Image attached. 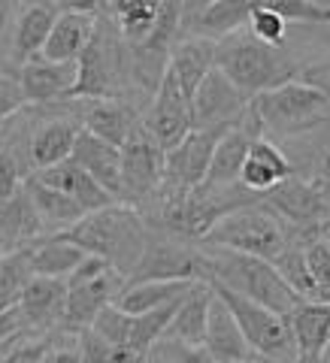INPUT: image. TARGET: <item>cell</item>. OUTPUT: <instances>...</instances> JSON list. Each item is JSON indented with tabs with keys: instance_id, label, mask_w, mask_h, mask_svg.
Returning <instances> with one entry per match:
<instances>
[{
	"instance_id": "cell-42",
	"label": "cell",
	"mask_w": 330,
	"mask_h": 363,
	"mask_svg": "<svg viewBox=\"0 0 330 363\" xmlns=\"http://www.w3.org/2000/svg\"><path fill=\"white\" fill-rule=\"evenodd\" d=\"M164 345L173 351V363H215L207 354V348H182V345H170V342H164Z\"/></svg>"
},
{
	"instance_id": "cell-3",
	"label": "cell",
	"mask_w": 330,
	"mask_h": 363,
	"mask_svg": "<svg viewBox=\"0 0 330 363\" xmlns=\"http://www.w3.org/2000/svg\"><path fill=\"white\" fill-rule=\"evenodd\" d=\"M215 70L252 100L291 82L297 67L276 45H264L248 30H236L227 40L215 43Z\"/></svg>"
},
{
	"instance_id": "cell-24",
	"label": "cell",
	"mask_w": 330,
	"mask_h": 363,
	"mask_svg": "<svg viewBox=\"0 0 330 363\" xmlns=\"http://www.w3.org/2000/svg\"><path fill=\"white\" fill-rule=\"evenodd\" d=\"M21 191H25V197L31 203L33 215H37L40 221V230H52V236H58L64 230H70V227L76 221L85 218V212L76 206V203L70 197H64L61 191H55L49 185H43L40 179L28 176L25 185H21Z\"/></svg>"
},
{
	"instance_id": "cell-11",
	"label": "cell",
	"mask_w": 330,
	"mask_h": 363,
	"mask_svg": "<svg viewBox=\"0 0 330 363\" xmlns=\"http://www.w3.org/2000/svg\"><path fill=\"white\" fill-rule=\"evenodd\" d=\"M273 218L291 227H306V230H318L324 221H330V200L318 182H300L285 179L279 188H273L260 203Z\"/></svg>"
},
{
	"instance_id": "cell-46",
	"label": "cell",
	"mask_w": 330,
	"mask_h": 363,
	"mask_svg": "<svg viewBox=\"0 0 330 363\" xmlns=\"http://www.w3.org/2000/svg\"><path fill=\"white\" fill-rule=\"evenodd\" d=\"M318 240H321V242H327V245H330V221H324L321 227H318Z\"/></svg>"
},
{
	"instance_id": "cell-23",
	"label": "cell",
	"mask_w": 330,
	"mask_h": 363,
	"mask_svg": "<svg viewBox=\"0 0 330 363\" xmlns=\"http://www.w3.org/2000/svg\"><path fill=\"white\" fill-rule=\"evenodd\" d=\"M209 303H212V291H209L207 281H200V285L179 303L176 315L170 318L167 330L161 336V342L182 345V348H203V333H207Z\"/></svg>"
},
{
	"instance_id": "cell-18",
	"label": "cell",
	"mask_w": 330,
	"mask_h": 363,
	"mask_svg": "<svg viewBox=\"0 0 330 363\" xmlns=\"http://www.w3.org/2000/svg\"><path fill=\"white\" fill-rule=\"evenodd\" d=\"M70 161L76 167H82L116 203L121 200V149H112L109 143L79 130L76 145L70 152Z\"/></svg>"
},
{
	"instance_id": "cell-19",
	"label": "cell",
	"mask_w": 330,
	"mask_h": 363,
	"mask_svg": "<svg viewBox=\"0 0 330 363\" xmlns=\"http://www.w3.org/2000/svg\"><path fill=\"white\" fill-rule=\"evenodd\" d=\"M64 303H67V281L31 276L16 306L25 327L45 330V327H55L64 321Z\"/></svg>"
},
{
	"instance_id": "cell-29",
	"label": "cell",
	"mask_w": 330,
	"mask_h": 363,
	"mask_svg": "<svg viewBox=\"0 0 330 363\" xmlns=\"http://www.w3.org/2000/svg\"><path fill=\"white\" fill-rule=\"evenodd\" d=\"M88 255L82 248H76L73 242L61 240V236H49L37 245H28V267H31V276H40V279H61L67 281V276L82 264Z\"/></svg>"
},
{
	"instance_id": "cell-28",
	"label": "cell",
	"mask_w": 330,
	"mask_h": 363,
	"mask_svg": "<svg viewBox=\"0 0 330 363\" xmlns=\"http://www.w3.org/2000/svg\"><path fill=\"white\" fill-rule=\"evenodd\" d=\"M136 116L131 106L119 104V100H94L88 109H85V118H82V130L97 136V140L109 143L112 149H121L128 143V136L136 128Z\"/></svg>"
},
{
	"instance_id": "cell-14",
	"label": "cell",
	"mask_w": 330,
	"mask_h": 363,
	"mask_svg": "<svg viewBox=\"0 0 330 363\" xmlns=\"http://www.w3.org/2000/svg\"><path fill=\"white\" fill-rule=\"evenodd\" d=\"M248 100L240 88H233L219 70H209V76L197 85L194 97H191V121H194V130L203 128H231L236 124L246 109Z\"/></svg>"
},
{
	"instance_id": "cell-16",
	"label": "cell",
	"mask_w": 330,
	"mask_h": 363,
	"mask_svg": "<svg viewBox=\"0 0 330 363\" xmlns=\"http://www.w3.org/2000/svg\"><path fill=\"white\" fill-rule=\"evenodd\" d=\"M79 82L76 64H52L45 58H31L18 70V88L25 104H55L73 97Z\"/></svg>"
},
{
	"instance_id": "cell-45",
	"label": "cell",
	"mask_w": 330,
	"mask_h": 363,
	"mask_svg": "<svg viewBox=\"0 0 330 363\" xmlns=\"http://www.w3.org/2000/svg\"><path fill=\"white\" fill-rule=\"evenodd\" d=\"M318 188H321L324 194H330V155H327V161H324L321 176H318Z\"/></svg>"
},
{
	"instance_id": "cell-26",
	"label": "cell",
	"mask_w": 330,
	"mask_h": 363,
	"mask_svg": "<svg viewBox=\"0 0 330 363\" xmlns=\"http://www.w3.org/2000/svg\"><path fill=\"white\" fill-rule=\"evenodd\" d=\"M79 130H82V124H76L70 118H52V121H45L43 128L33 130L28 149H31V164L37 167V173L70 161Z\"/></svg>"
},
{
	"instance_id": "cell-2",
	"label": "cell",
	"mask_w": 330,
	"mask_h": 363,
	"mask_svg": "<svg viewBox=\"0 0 330 363\" xmlns=\"http://www.w3.org/2000/svg\"><path fill=\"white\" fill-rule=\"evenodd\" d=\"M203 260H207V281H219L227 291L240 294V297L264 306V309L276 312L282 318L303 303L282 281V276L273 269L270 260L236 255V252H227V248H212V245H207Z\"/></svg>"
},
{
	"instance_id": "cell-4",
	"label": "cell",
	"mask_w": 330,
	"mask_h": 363,
	"mask_svg": "<svg viewBox=\"0 0 330 363\" xmlns=\"http://www.w3.org/2000/svg\"><path fill=\"white\" fill-rule=\"evenodd\" d=\"M200 242L212 248H227L236 255H252L273 264L288 248V233L285 224L273 218L264 206H240L215 221Z\"/></svg>"
},
{
	"instance_id": "cell-17",
	"label": "cell",
	"mask_w": 330,
	"mask_h": 363,
	"mask_svg": "<svg viewBox=\"0 0 330 363\" xmlns=\"http://www.w3.org/2000/svg\"><path fill=\"white\" fill-rule=\"evenodd\" d=\"M203 348L215 363H260L255 351L248 348L246 336L240 333L233 315L224 309V303L212 294L209 315H207V333H203Z\"/></svg>"
},
{
	"instance_id": "cell-9",
	"label": "cell",
	"mask_w": 330,
	"mask_h": 363,
	"mask_svg": "<svg viewBox=\"0 0 330 363\" xmlns=\"http://www.w3.org/2000/svg\"><path fill=\"white\" fill-rule=\"evenodd\" d=\"M164 149L143 124L121 145V200H145L164 185Z\"/></svg>"
},
{
	"instance_id": "cell-32",
	"label": "cell",
	"mask_w": 330,
	"mask_h": 363,
	"mask_svg": "<svg viewBox=\"0 0 330 363\" xmlns=\"http://www.w3.org/2000/svg\"><path fill=\"white\" fill-rule=\"evenodd\" d=\"M28 281H31L28 248H16V252L0 255V312L13 309Z\"/></svg>"
},
{
	"instance_id": "cell-15",
	"label": "cell",
	"mask_w": 330,
	"mask_h": 363,
	"mask_svg": "<svg viewBox=\"0 0 330 363\" xmlns=\"http://www.w3.org/2000/svg\"><path fill=\"white\" fill-rule=\"evenodd\" d=\"M288 336L294 345V360L321 363L330 348V303L303 300L285 315Z\"/></svg>"
},
{
	"instance_id": "cell-22",
	"label": "cell",
	"mask_w": 330,
	"mask_h": 363,
	"mask_svg": "<svg viewBox=\"0 0 330 363\" xmlns=\"http://www.w3.org/2000/svg\"><path fill=\"white\" fill-rule=\"evenodd\" d=\"M209 70H215V43L212 40L188 37L170 49L167 73L176 79V85L182 88V94L188 100L194 97L197 85L209 76Z\"/></svg>"
},
{
	"instance_id": "cell-44",
	"label": "cell",
	"mask_w": 330,
	"mask_h": 363,
	"mask_svg": "<svg viewBox=\"0 0 330 363\" xmlns=\"http://www.w3.org/2000/svg\"><path fill=\"white\" fill-rule=\"evenodd\" d=\"M16 18V6L13 4H0V33L9 28V21Z\"/></svg>"
},
{
	"instance_id": "cell-33",
	"label": "cell",
	"mask_w": 330,
	"mask_h": 363,
	"mask_svg": "<svg viewBox=\"0 0 330 363\" xmlns=\"http://www.w3.org/2000/svg\"><path fill=\"white\" fill-rule=\"evenodd\" d=\"M91 333L97 339H104L106 345L112 348H128V336H131V315H124L116 303L106 306L104 312H100L94 321L88 327Z\"/></svg>"
},
{
	"instance_id": "cell-43",
	"label": "cell",
	"mask_w": 330,
	"mask_h": 363,
	"mask_svg": "<svg viewBox=\"0 0 330 363\" xmlns=\"http://www.w3.org/2000/svg\"><path fill=\"white\" fill-rule=\"evenodd\" d=\"M49 363H82V357H79V348H52Z\"/></svg>"
},
{
	"instance_id": "cell-47",
	"label": "cell",
	"mask_w": 330,
	"mask_h": 363,
	"mask_svg": "<svg viewBox=\"0 0 330 363\" xmlns=\"http://www.w3.org/2000/svg\"><path fill=\"white\" fill-rule=\"evenodd\" d=\"M324 360H327V363H330V348H327V354H324Z\"/></svg>"
},
{
	"instance_id": "cell-13",
	"label": "cell",
	"mask_w": 330,
	"mask_h": 363,
	"mask_svg": "<svg viewBox=\"0 0 330 363\" xmlns=\"http://www.w3.org/2000/svg\"><path fill=\"white\" fill-rule=\"evenodd\" d=\"M97 18L100 9L97 6H85V4H67L61 6L58 18L52 25V33L45 40L40 58L52 61V64H76L82 58V52L88 49L91 37L97 30Z\"/></svg>"
},
{
	"instance_id": "cell-40",
	"label": "cell",
	"mask_w": 330,
	"mask_h": 363,
	"mask_svg": "<svg viewBox=\"0 0 330 363\" xmlns=\"http://www.w3.org/2000/svg\"><path fill=\"white\" fill-rule=\"evenodd\" d=\"M21 106H25V97H21L18 79L0 76V124H4L6 118H13Z\"/></svg>"
},
{
	"instance_id": "cell-27",
	"label": "cell",
	"mask_w": 330,
	"mask_h": 363,
	"mask_svg": "<svg viewBox=\"0 0 330 363\" xmlns=\"http://www.w3.org/2000/svg\"><path fill=\"white\" fill-rule=\"evenodd\" d=\"M200 281H136V285H124L121 294L116 297V306L124 315H145L155 309L176 303L182 297H188Z\"/></svg>"
},
{
	"instance_id": "cell-25",
	"label": "cell",
	"mask_w": 330,
	"mask_h": 363,
	"mask_svg": "<svg viewBox=\"0 0 330 363\" xmlns=\"http://www.w3.org/2000/svg\"><path fill=\"white\" fill-rule=\"evenodd\" d=\"M58 4H31L21 6L13 21V55L18 64H28L31 58H40L45 40L52 33V25L58 18Z\"/></svg>"
},
{
	"instance_id": "cell-12",
	"label": "cell",
	"mask_w": 330,
	"mask_h": 363,
	"mask_svg": "<svg viewBox=\"0 0 330 363\" xmlns=\"http://www.w3.org/2000/svg\"><path fill=\"white\" fill-rule=\"evenodd\" d=\"M255 140H260V124L252 112V104H248L246 116L227 128L224 136L219 140L212 152V161H209V169H207V179H203L200 188H209V191H233L240 185V169H243V161L248 155V145Z\"/></svg>"
},
{
	"instance_id": "cell-7",
	"label": "cell",
	"mask_w": 330,
	"mask_h": 363,
	"mask_svg": "<svg viewBox=\"0 0 330 363\" xmlns=\"http://www.w3.org/2000/svg\"><path fill=\"white\" fill-rule=\"evenodd\" d=\"M209 291L224 303V309L233 315L240 333L246 336L248 348L255 351V357H264L273 363H282V360H294V345H291V336H288V324L285 318L264 309L252 300L240 297V294L227 291L219 281H207Z\"/></svg>"
},
{
	"instance_id": "cell-39",
	"label": "cell",
	"mask_w": 330,
	"mask_h": 363,
	"mask_svg": "<svg viewBox=\"0 0 330 363\" xmlns=\"http://www.w3.org/2000/svg\"><path fill=\"white\" fill-rule=\"evenodd\" d=\"M112 354H116V348L106 345L104 339H97L91 330L79 333V357H82V363H112Z\"/></svg>"
},
{
	"instance_id": "cell-5",
	"label": "cell",
	"mask_w": 330,
	"mask_h": 363,
	"mask_svg": "<svg viewBox=\"0 0 330 363\" xmlns=\"http://www.w3.org/2000/svg\"><path fill=\"white\" fill-rule=\"evenodd\" d=\"M252 112L260 124V133H276L291 136L306 128H315L318 121L330 116V94L318 91L309 82H291L264 91V94L252 97Z\"/></svg>"
},
{
	"instance_id": "cell-37",
	"label": "cell",
	"mask_w": 330,
	"mask_h": 363,
	"mask_svg": "<svg viewBox=\"0 0 330 363\" xmlns=\"http://www.w3.org/2000/svg\"><path fill=\"white\" fill-rule=\"evenodd\" d=\"M21 185L25 182H21V167L16 161V155L0 145V206L13 200L21 191Z\"/></svg>"
},
{
	"instance_id": "cell-34",
	"label": "cell",
	"mask_w": 330,
	"mask_h": 363,
	"mask_svg": "<svg viewBox=\"0 0 330 363\" xmlns=\"http://www.w3.org/2000/svg\"><path fill=\"white\" fill-rule=\"evenodd\" d=\"M264 4L276 13L282 21H300V25H327L330 6L312 4V0H264Z\"/></svg>"
},
{
	"instance_id": "cell-1",
	"label": "cell",
	"mask_w": 330,
	"mask_h": 363,
	"mask_svg": "<svg viewBox=\"0 0 330 363\" xmlns=\"http://www.w3.org/2000/svg\"><path fill=\"white\" fill-rule=\"evenodd\" d=\"M61 240L82 248L85 255L100 257L121 272L124 279L131 276L136 260L143 257V248L149 242V230H145L143 215L128 203H112L106 209L88 212L82 221H76L70 230L58 233Z\"/></svg>"
},
{
	"instance_id": "cell-31",
	"label": "cell",
	"mask_w": 330,
	"mask_h": 363,
	"mask_svg": "<svg viewBox=\"0 0 330 363\" xmlns=\"http://www.w3.org/2000/svg\"><path fill=\"white\" fill-rule=\"evenodd\" d=\"M158 13L161 4H131V0H116L106 6V16L116 21L121 37L128 40L131 49H140L152 40V33L158 28Z\"/></svg>"
},
{
	"instance_id": "cell-21",
	"label": "cell",
	"mask_w": 330,
	"mask_h": 363,
	"mask_svg": "<svg viewBox=\"0 0 330 363\" xmlns=\"http://www.w3.org/2000/svg\"><path fill=\"white\" fill-rule=\"evenodd\" d=\"M33 179H40L43 185H49L55 191H61L64 197H70L79 209L85 215L88 212H97V209H106L112 206V200L104 188L97 185L94 179H91L82 167H76L73 161H64L58 167H49V169H40V173H33Z\"/></svg>"
},
{
	"instance_id": "cell-38",
	"label": "cell",
	"mask_w": 330,
	"mask_h": 363,
	"mask_svg": "<svg viewBox=\"0 0 330 363\" xmlns=\"http://www.w3.org/2000/svg\"><path fill=\"white\" fill-rule=\"evenodd\" d=\"M52 357V345L37 339V342H18L6 351L0 363H49Z\"/></svg>"
},
{
	"instance_id": "cell-36",
	"label": "cell",
	"mask_w": 330,
	"mask_h": 363,
	"mask_svg": "<svg viewBox=\"0 0 330 363\" xmlns=\"http://www.w3.org/2000/svg\"><path fill=\"white\" fill-rule=\"evenodd\" d=\"M285 21H282L267 4H255L252 6V13H248V21H246V30L252 33V37L258 43H264V45H282V40H285Z\"/></svg>"
},
{
	"instance_id": "cell-10",
	"label": "cell",
	"mask_w": 330,
	"mask_h": 363,
	"mask_svg": "<svg viewBox=\"0 0 330 363\" xmlns=\"http://www.w3.org/2000/svg\"><path fill=\"white\" fill-rule=\"evenodd\" d=\"M145 130H149L152 140L161 145L164 155L173 152L176 145L185 140V136L194 130V121H191V100L182 94V88L176 85V79L164 70L161 82L155 88V100L145 118L140 121Z\"/></svg>"
},
{
	"instance_id": "cell-20",
	"label": "cell",
	"mask_w": 330,
	"mask_h": 363,
	"mask_svg": "<svg viewBox=\"0 0 330 363\" xmlns=\"http://www.w3.org/2000/svg\"><path fill=\"white\" fill-rule=\"evenodd\" d=\"M285 179H291V161L285 157V152L276 149L264 136L248 145V155L240 169V185L248 194H270Z\"/></svg>"
},
{
	"instance_id": "cell-41",
	"label": "cell",
	"mask_w": 330,
	"mask_h": 363,
	"mask_svg": "<svg viewBox=\"0 0 330 363\" xmlns=\"http://www.w3.org/2000/svg\"><path fill=\"white\" fill-rule=\"evenodd\" d=\"M303 82L315 85L318 91H324V94H330V58H324L321 64H312L309 70H306V79Z\"/></svg>"
},
{
	"instance_id": "cell-8",
	"label": "cell",
	"mask_w": 330,
	"mask_h": 363,
	"mask_svg": "<svg viewBox=\"0 0 330 363\" xmlns=\"http://www.w3.org/2000/svg\"><path fill=\"white\" fill-rule=\"evenodd\" d=\"M136 281H207V260L203 252H194L188 245L149 236L143 257L136 260L124 285H136Z\"/></svg>"
},
{
	"instance_id": "cell-6",
	"label": "cell",
	"mask_w": 330,
	"mask_h": 363,
	"mask_svg": "<svg viewBox=\"0 0 330 363\" xmlns=\"http://www.w3.org/2000/svg\"><path fill=\"white\" fill-rule=\"evenodd\" d=\"M124 288V276L112 269L106 260L85 257L70 276H67V303H64V327L73 333H82L91 321L116 303Z\"/></svg>"
},
{
	"instance_id": "cell-35",
	"label": "cell",
	"mask_w": 330,
	"mask_h": 363,
	"mask_svg": "<svg viewBox=\"0 0 330 363\" xmlns=\"http://www.w3.org/2000/svg\"><path fill=\"white\" fill-rule=\"evenodd\" d=\"M303 260H306V269H309L318 300L330 303V245L321 240H312L309 245H303Z\"/></svg>"
},
{
	"instance_id": "cell-30",
	"label": "cell",
	"mask_w": 330,
	"mask_h": 363,
	"mask_svg": "<svg viewBox=\"0 0 330 363\" xmlns=\"http://www.w3.org/2000/svg\"><path fill=\"white\" fill-rule=\"evenodd\" d=\"M255 4H227V0H215V4L200 6L197 13H191V28H194V37L221 43L236 30H246L248 13H252Z\"/></svg>"
}]
</instances>
